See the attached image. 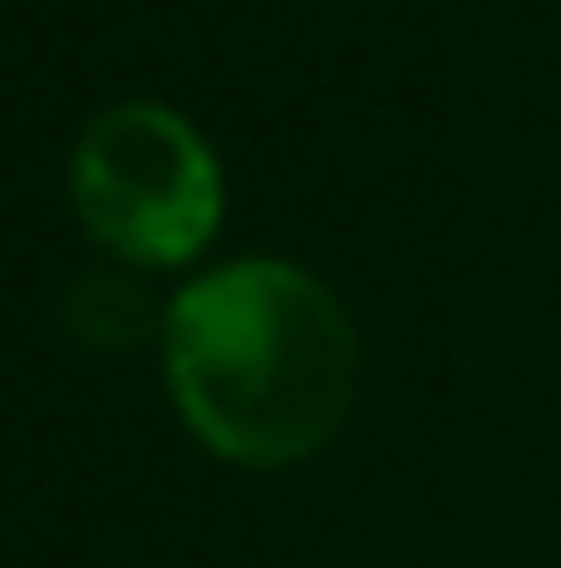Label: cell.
Instances as JSON below:
<instances>
[{"mask_svg":"<svg viewBox=\"0 0 561 568\" xmlns=\"http://www.w3.org/2000/svg\"><path fill=\"white\" fill-rule=\"evenodd\" d=\"M72 209L130 266H181L216 237L224 173L187 115L115 101L72 144Z\"/></svg>","mask_w":561,"mask_h":568,"instance_id":"obj_2","label":"cell"},{"mask_svg":"<svg viewBox=\"0 0 561 568\" xmlns=\"http://www.w3.org/2000/svg\"><path fill=\"white\" fill-rule=\"evenodd\" d=\"M58 317L94 353H123V346H137L144 332H166V310H152V295L130 274H80L65 288V303H58Z\"/></svg>","mask_w":561,"mask_h":568,"instance_id":"obj_3","label":"cell"},{"mask_svg":"<svg viewBox=\"0 0 561 568\" xmlns=\"http://www.w3.org/2000/svg\"><path fill=\"white\" fill-rule=\"evenodd\" d=\"M166 388L187 432L238 468L309 460L353 410L360 332L317 274L238 260L166 303Z\"/></svg>","mask_w":561,"mask_h":568,"instance_id":"obj_1","label":"cell"}]
</instances>
